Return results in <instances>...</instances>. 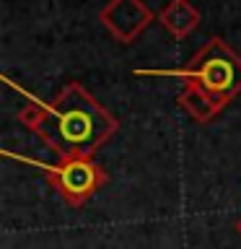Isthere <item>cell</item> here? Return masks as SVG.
<instances>
[{
    "label": "cell",
    "mask_w": 241,
    "mask_h": 249,
    "mask_svg": "<svg viewBox=\"0 0 241 249\" xmlns=\"http://www.w3.org/2000/svg\"><path fill=\"white\" fill-rule=\"evenodd\" d=\"M99 21L117 42L132 44L153 21V11L143 0H109L101 8Z\"/></svg>",
    "instance_id": "obj_4"
},
{
    "label": "cell",
    "mask_w": 241,
    "mask_h": 249,
    "mask_svg": "<svg viewBox=\"0 0 241 249\" xmlns=\"http://www.w3.org/2000/svg\"><path fill=\"white\" fill-rule=\"evenodd\" d=\"M233 229H236V231H239V236H241V218L236 221V226H233Z\"/></svg>",
    "instance_id": "obj_7"
},
{
    "label": "cell",
    "mask_w": 241,
    "mask_h": 249,
    "mask_svg": "<svg viewBox=\"0 0 241 249\" xmlns=\"http://www.w3.org/2000/svg\"><path fill=\"white\" fill-rule=\"evenodd\" d=\"M158 23L174 39H187L200 26V11L189 0H171L166 8L158 11Z\"/></svg>",
    "instance_id": "obj_5"
},
{
    "label": "cell",
    "mask_w": 241,
    "mask_h": 249,
    "mask_svg": "<svg viewBox=\"0 0 241 249\" xmlns=\"http://www.w3.org/2000/svg\"><path fill=\"white\" fill-rule=\"evenodd\" d=\"M138 75H174L184 81L179 104L197 122H207L241 93V57L213 36L194 57L174 70H138Z\"/></svg>",
    "instance_id": "obj_1"
},
{
    "label": "cell",
    "mask_w": 241,
    "mask_h": 249,
    "mask_svg": "<svg viewBox=\"0 0 241 249\" xmlns=\"http://www.w3.org/2000/svg\"><path fill=\"white\" fill-rule=\"evenodd\" d=\"M18 122L26 130H31V132H36V135H39V132L50 124V109H47V104H39V101L31 99V104H26L18 112Z\"/></svg>",
    "instance_id": "obj_6"
},
{
    "label": "cell",
    "mask_w": 241,
    "mask_h": 249,
    "mask_svg": "<svg viewBox=\"0 0 241 249\" xmlns=\"http://www.w3.org/2000/svg\"><path fill=\"white\" fill-rule=\"evenodd\" d=\"M5 156H13V153L5 151ZM13 159L39 166L47 174V179H50V184L68 200V205H73V208H81L83 202L88 200L99 187H104L106 179H109L106 171L101 169L99 163L91 161V156H62L57 163H42L36 159H26V156H23V159L21 156H13Z\"/></svg>",
    "instance_id": "obj_3"
},
{
    "label": "cell",
    "mask_w": 241,
    "mask_h": 249,
    "mask_svg": "<svg viewBox=\"0 0 241 249\" xmlns=\"http://www.w3.org/2000/svg\"><path fill=\"white\" fill-rule=\"evenodd\" d=\"M50 124L54 135L50 148L62 156H93L117 132V120L83 89L68 83L50 104Z\"/></svg>",
    "instance_id": "obj_2"
}]
</instances>
